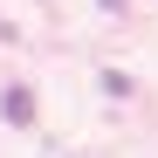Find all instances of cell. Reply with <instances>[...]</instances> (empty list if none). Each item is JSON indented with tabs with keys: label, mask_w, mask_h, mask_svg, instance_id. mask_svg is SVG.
<instances>
[{
	"label": "cell",
	"mask_w": 158,
	"mask_h": 158,
	"mask_svg": "<svg viewBox=\"0 0 158 158\" xmlns=\"http://www.w3.org/2000/svg\"><path fill=\"white\" fill-rule=\"evenodd\" d=\"M103 7H110V14H117V7H124V0H103Z\"/></svg>",
	"instance_id": "cell-2"
},
{
	"label": "cell",
	"mask_w": 158,
	"mask_h": 158,
	"mask_svg": "<svg viewBox=\"0 0 158 158\" xmlns=\"http://www.w3.org/2000/svg\"><path fill=\"white\" fill-rule=\"evenodd\" d=\"M0 110H7V124H35V103H28V89H7V103H0Z\"/></svg>",
	"instance_id": "cell-1"
}]
</instances>
